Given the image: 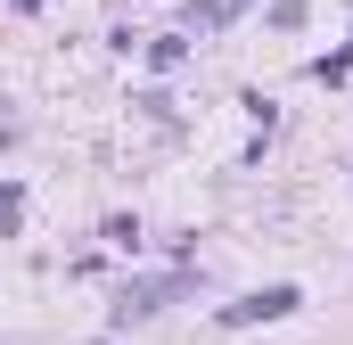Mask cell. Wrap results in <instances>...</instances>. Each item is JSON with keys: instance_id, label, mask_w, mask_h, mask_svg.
Masks as SVG:
<instances>
[{"instance_id": "1", "label": "cell", "mask_w": 353, "mask_h": 345, "mask_svg": "<svg viewBox=\"0 0 353 345\" xmlns=\"http://www.w3.org/2000/svg\"><path fill=\"white\" fill-rule=\"evenodd\" d=\"M279 313H296V288H263V296L230 304V321H279Z\"/></svg>"}, {"instance_id": "2", "label": "cell", "mask_w": 353, "mask_h": 345, "mask_svg": "<svg viewBox=\"0 0 353 345\" xmlns=\"http://www.w3.org/2000/svg\"><path fill=\"white\" fill-rule=\"evenodd\" d=\"M230 8H239V0H205V8H189V25H222Z\"/></svg>"}]
</instances>
